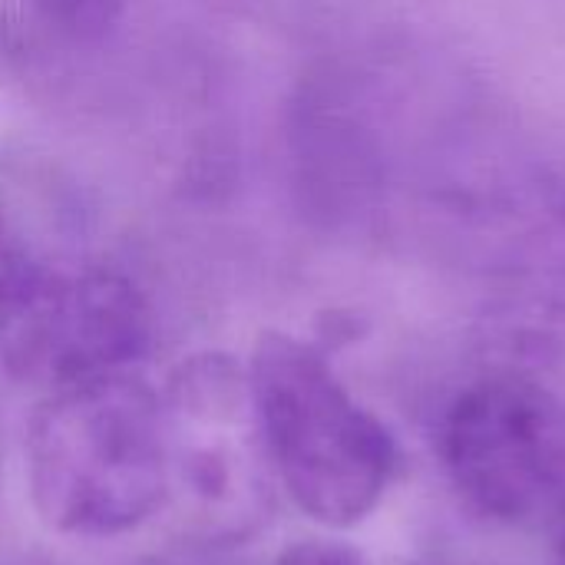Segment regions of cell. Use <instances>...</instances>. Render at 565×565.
I'll return each instance as SVG.
<instances>
[{"instance_id": "1", "label": "cell", "mask_w": 565, "mask_h": 565, "mask_svg": "<svg viewBox=\"0 0 565 565\" xmlns=\"http://www.w3.org/2000/svg\"><path fill=\"white\" fill-rule=\"evenodd\" d=\"M36 513L66 536H119L166 507L159 394L129 371L79 381L40 404L26 437Z\"/></svg>"}, {"instance_id": "2", "label": "cell", "mask_w": 565, "mask_h": 565, "mask_svg": "<svg viewBox=\"0 0 565 565\" xmlns=\"http://www.w3.org/2000/svg\"><path fill=\"white\" fill-rule=\"evenodd\" d=\"M245 371L275 477L288 497L334 530L371 516L397 463L387 427L301 338L262 334Z\"/></svg>"}, {"instance_id": "3", "label": "cell", "mask_w": 565, "mask_h": 565, "mask_svg": "<svg viewBox=\"0 0 565 565\" xmlns=\"http://www.w3.org/2000/svg\"><path fill=\"white\" fill-rule=\"evenodd\" d=\"M162 401L166 503L199 546H232L258 533L275 503V467L248 371L225 354H199Z\"/></svg>"}, {"instance_id": "4", "label": "cell", "mask_w": 565, "mask_h": 565, "mask_svg": "<svg viewBox=\"0 0 565 565\" xmlns=\"http://www.w3.org/2000/svg\"><path fill=\"white\" fill-rule=\"evenodd\" d=\"M440 454L477 513L510 526L565 520V404L540 381H477L450 407Z\"/></svg>"}, {"instance_id": "5", "label": "cell", "mask_w": 565, "mask_h": 565, "mask_svg": "<svg viewBox=\"0 0 565 565\" xmlns=\"http://www.w3.org/2000/svg\"><path fill=\"white\" fill-rule=\"evenodd\" d=\"M152 341V311L119 271L30 265L0 305V361L23 381L60 391L129 371Z\"/></svg>"}, {"instance_id": "6", "label": "cell", "mask_w": 565, "mask_h": 565, "mask_svg": "<svg viewBox=\"0 0 565 565\" xmlns=\"http://www.w3.org/2000/svg\"><path fill=\"white\" fill-rule=\"evenodd\" d=\"M513 225H523L526 238L540 245L565 278V166L526 182Z\"/></svg>"}, {"instance_id": "7", "label": "cell", "mask_w": 565, "mask_h": 565, "mask_svg": "<svg viewBox=\"0 0 565 565\" xmlns=\"http://www.w3.org/2000/svg\"><path fill=\"white\" fill-rule=\"evenodd\" d=\"M126 0H26L30 17L63 36V40H86L99 30H106Z\"/></svg>"}, {"instance_id": "8", "label": "cell", "mask_w": 565, "mask_h": 565, "mask_svg": "<svg viewBox=\"0 0 565 565\" xmlns=\"http://www.w3.org/2000/svg\"><path fill=\"white\" fill-rule=\"evenodd\" d=\"M275 565H367L364 556L344 543H331V540H305L288 546Z\"/></svg>"}, {"instance_id": "9", "label": "cell", "mask_w": 565, "mask_h": 565, "mask_svg": "<svg viewBox=\"0 0 565 565\" xmlns=\"http://www.w3.org/2000/svg\"><path fill=\"white\" fill-rule=\"evenodd\" d=\"M23 268H26V262H23L17 242H13V235H10V228H7V218H3V212H0V305L7 301V295H10V288L17 285V278H20Z\"/></svg>"}, {"instance_id": "10", "label": "cell", "mask_w": 565, "mask_h": 565, "mask_svg": "<svg viewBox=\"0 0 565 565\" xmlns=\"http://www.w3.org/2000/svg\"><path fill=\"white\" fill-rule=\"evenodd\" d=\"M132 565H215L212 559H205L199 550L195 553H166V556H149Z\"/></svg>"}, {"instance_id": "11", "label": "cell", "mask_w": 565, "mask_h": 565, "mask_svg": "<svg viewBox=\"0 0 565 565\" xmlns=\"http://www.w3.org/2000/svg\"><path fill=\"white\" fill-rule=\"evenodd\" d=\"M553 565H565V530L563 536H559V546H556V559H553Z\"/></svg>"}]
</instances>
